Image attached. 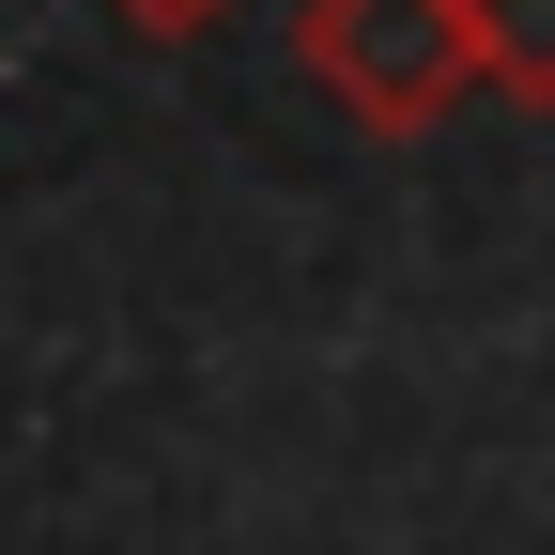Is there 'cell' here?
<instances>
[{"instance_id": "1", "label": "cell", "mask_w": 555, "mask_h": 555, "mask_svg": "<svg viewBox=\"0 0 555 555\" xmlns=\"http://www.w3.org/2000/svg\"><path fill=\"white\" fill-rule=\"evenodd\" d=\"M294 62H309L371 139H433L463 93H494L463 0H294Z\"/></svg>"}, {"instance_id": "2", "label": "cell", "mask_w": 555, "mask_h": 555, "mask_svg": "<svg viewBox=\"0 0 555 555\" xmlns=\"http://www.w3.org/2000/svg\"><path fill=\"white\" fill-rule=\"evenodd\" d=\"M463 31H478V78L509 108H555V0H463Z\"/></svg>"}, {"instance_id": "3", "label": "cell", "mask_w": 555, "mask_h": 555, "mask_svg": "<svg viewBox=\"0 0 555 555\" xmlns=\"http://www.w3.org/2000/svg\"><path fill=\"white\" fill-rule=\"evenodd\" d=\"M108 16H124L139 47H185V31H217V16H232V0H108Z\"/></svg>"}]
</instances>
